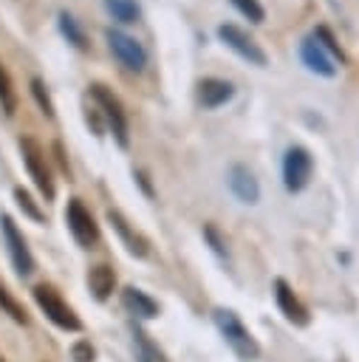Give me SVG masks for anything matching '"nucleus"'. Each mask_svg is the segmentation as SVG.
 <instances>
[{"instance_id":"f3484780","label":"nucleus","mask_w":359,"mask_h":362,"mask_svg":"<svg viewBox=\"0 0 359 362\" xmlns=\"http://www.w3.org/2000/svg\"><path fill=\"white\" fill-rule=\"evenodd\" d=\"M133 351H136V362H170L167 354L150 339L147 331H141L136 322H133Z\"/></svg>"},{"instance_id":"dca6fc26","label":"nucleus","mask_w":359,"mask_h":362,"mask_svg":"<svg viewBox=\"0 0 359 362\" xmlns=\"http://www.w3.org/2000/svg\"><path fill=\"white\" fill-rule=\"evenodd\" d=\"M88 288H90V294H93L99 303H105V300L113 294V288H116V274H113V269L105 266V263L90 266V269H88Z\"/></svg>"},{"instance_id":"6ab92c4d","label":"nucleus","mask_w":359,"mask_h":362,"mask_svg":"<svg viewBox=\"0 0 359 362\" xmlns=\"http://www.w3.org/2000/svg\"><path fill=\"white\" fill-rule=\"evenodd\" d=\"M57 25H59V34H62V37H65L76 51H88V37H85V31H82L79 20H76L71 11H59Z\"/></svg>"},{"instance_id":"4be33fe9","label":"nucleus","mask_w":359,"mask_h":362,"mask_svg":"<svg viewBox=\"0 0 359 362\" xmlns=\"http://www.w3.org/2000/svg\"><path fill=\"white\" fill-rule=\"evenodd\" d=\"M0 308H3L14 322H20V325H25V322H28V317H25L23 305H20V303L6 291V286H3V283H0Z\"/></svg>"},{"instance_id":"f8f14e48","label":"nucleus","mask_w":359,"mask_h":362,"mask_svg":"<svg viewBox=\"0 0 359 362\" xmlns=\"http://www.w3.org/2000/svg\"><path fill=\"white\" fill-rule=\"evenodd\" d=\"M226 181H229V192L240 201V204H257L260 201V184H257V178H254V173H252V167H246V164H232L229 167V173H226Z\"/></svg>"},{"instance_id":"7ed1b4c3","label":"nucleus","mask_w":359,"mask_h":362,"mask_svg":"<svg viewBox=\"0 0 359 362\" xmlns=\"http://www.w3.org/2000/svg\"><path fill=\"white\" fill-rule=\"evenodd\" d=\"M280 175H283V187L294 195L302 192L314 175V156L305 144H288L280 161Z\"/></svg>"},{"instance_id":"c85d7f7f","label":"nucleus","mask_w":359,"mask_h":362,"mask_svg":"<svg viewBox=\"0 0 359 362\" xmlns=\"http://www.w3.org/2000/svg\"><path fill=\"white\" fill-rule=\"evenodd\" d=\"M133 175H136V178H139V184H141V187H144V192H147V195H153V187H150V181H147V175H144V173H141V170H139V173H133Z\"/></svg>"},{"instance_id":"c756f323","label":"nucleus","mask_w":359,"mask_h":362,"mask_svg":"<svg viewBox=\"0 0 359 362\" xmlns=\"http://www.w3.org/2000/svg\"><path fill=\"white\" fill-rule=\"evenodd\" d=\"M0 362H3V356H0Z\"/></svg>"},{"instance_id":"2eb2a0df","label":"nucleus","mask_w":359,"mask_h":362,"mask_svg":"<svg viewBox=\"0 0 359 362\" xmlns=\"http://www.w3.org/2000/svg\"><path fill=\"white\" fill-rule=\"evenodd\" d=\"M122 305H124L136 320H153V317H158V303H155L147 291H141V288H136V286H127V288L122 291Z\"/></svg>"},{"instance_id":"39448f33","label":"nucleus","mask_w":359,"mask_h":362,"mask_svg":"<svg viewBox=\"0 0 359 362\" xmlns=\"http://www.w3.org/2000/svg\"><path fill=\"white\" fill-rule=\"evenodd\" d=\"M105 40H107V48H110L113 59H116L124 71L141 74V71L147 68L150 54H147V48H144L133 34H127V31H122V28H107V31H105Z\"/></svg>"},{"instance_id":"bb28decb","label":"nucleus","mask_w":359,"mask_h":362,"mask_svg":"<svg viewBox=\"0 0 359 362\" xmlns=\"http://www.w3.org/2000/svg\"><path fill=\"white\" fill-rule=\"evenodd\" d=\"M71 356H73L76 362H93L96 354H93V345H90L88 339H79V342L71 348Z\"/></svg>"},{"instance_id":"393cba45","label":"nucleus","mask_w":359,"mask_h":362,"mask_svg":"<svg viewBox=\"0 0 359 362\" xmlns=\"http://www.w3.org/2000/svg\"><path fill=\"white\" fill-rule=\"evenodd\" d=\"M14 201H17V206L28 215V218H34V221H42V209L34 204V198L23 189V187H14Z\"/></svg>"},{"instance_id":"1a4fd4ad","label":"nucleus","mask_w":359,"mask_h":362,"mask_svg":"<svg viewBox=\"0 0 359 362\" xmlns=\"http://www.w3.org/2000/svg\"><path fill=\"white\" fill-rule=\"evenodd\" d=\"M0 229H3V240H6V249H8V257H11V266L20 277H28L34 272V257H31V249L23 238V232L17 229V223L11 221V215H3L0 218Z\"/></svg>"},{"instance_id":"423d86ee","label":"nucleus","mask_w":359,"mask_h":362,"mask_svg":"<svg viewBox=\"0 0 359 362\" xmlns=\"http://www.w3.org/2000/svg\"><path fill=\"white\" fill-rule=\"evenodd\" d=\"M215 34H218V40H220L232 54H237L243 62H249V65H254V68H266L269 57H266V51L260 48V42H257L246 28H240V25H235V23H220V25L215 28Z\"/></svg>"},{"instance_id":"a211bd4d","label":"nucleus","mask_w":359,"mask_h":362,"mask_svg":"<svg viewBox=\"0 0 359 362\" xmlns=\"http://www.w3.org/2000/svg\"><path fill=\"white\" fill-rule=\"evenodd\" d=\"M102 6L119 25H133L141 20V3L139 0H102Z\"/></svg>"},{"instance_id":"ddd939ff","label":"nucleus","mask_w":359,"mask_h":362,"mask_svg":"<svg viewBox=\"0 0 359 362\" xmlns=\"http://www.w3.org/2000/svg\"><path fill=\"white\" fill-rule=\"evenodd\" d=\"M274 300H277V308L283 311V317H286L291 325L305 328V325L311 322L308 308L302 305V300L294 294V288H291V286H288L283 277H277V280H274Z\"/></svg>"},{"instance_id":"9b49d317","label":"nucleus","mask_w":359,"mask_h":362,"mask_svg":"<svg viewBox=\"0 0 359 362\" xmlns=\"http://www.w3.org/2000/svg\"><path fill=\"white\" fill-rule=\"evenodd\" d=\"M235 99V85L229 79H220V76H204L198 79L195 85V102L204 107V110H218L223 107L226 102Z\"/></svg>"},{"instance_id":"b1692460","label":"nucleus","mask_w":359,"mask_h":362,"mask_svg":"<svg viewBox=\"0 0 359 362\" xmlns=\"http://www.w3.org/2000/svg\"><path fill=\"white\" fill-rule=\"evenodd\" d=\"M14 105H17V99H14V88H11V79H8V74H6V68L0 65V107L11 116L14 113Z\"/></svg>"},{"instance_id":"20e7f679","label":"nucleus","mask_w":359,"mask_h":362,"mask_svg":"<svg viewBox=\"0 0 359 362\" xmlns=\"http://www.w3.org/2000/svg\"><path fill=\"white\" fill-rule=\"evenodd\" d=\"M20 153H23V164H25L31 181H34V187L40 189V195L45 201H54L57 187H54V175H51V167H48L42 144L37 139H31V136H23L20 139Z\"/></svg>"},{"instance_id":"f257e3e1","label":"nucleus","mask_w":359,"mask_h":362,"mask_svg":"<svg viewBox=\"0 0 359 362\" xmlns=\"http://www.w3.org/2000/svg\"><path fill=\"white\" fill-rule=\"evenodd\" d=\"M88 96H90L93 107L99 110V116L105 122V130L116 139V144L122 150H127L130 147V124H127V113H124L122 99L107 85H102V82H93L90 90H88Z\"/></svg>"},{"instance_id":"5701e85b","label":"nucleus","mask_w":359,"mask_h":362,"mask_svg":"<svg viewBox=\"0 0 359 362\" xmlns=\"http://www.w3.org/2000/svg\"><path fill=\"white\" fill-rule=\"evenodd\" d=\"M31 96L37 99L40 110L51 119V116H54V102H51V96H48V90H45V82H42L40 76H34V79H31Z\"/></svg>"},{"instance_id":"6e6552de","label":"nucleus","mask_w":359,"mask_h":362,"mask_svg":"<svg viewBox=\"0 0 359 362\" xmlns=\"http://www.w3.org/2000/svg\"><path fill=\"white\" fill-rule=\"evenodd\" d=\"M65 223H68V232L73 235V240L82 249H93L99 243V223L93 221L90 209L79 198H71L68 201V206H65Z\"/></svg>"},{"instance_id":"0eeeda50","label":"nucleus","mask_w":359,"mask_h":362,"mask_svg":"<svg viewBox=\"0 0 359 362\" xmlns=\"http://www.w3.org/2000/svg\"><path fill=\"white\" fill-rule=\"evenodd\" d=\"M34 300H37V305L42 308V314H45L57 328H62V331H79V328H82L76 311L59 297L57 288L40 283V286H34Z\"/></svg>"},{"instance_id":"9d476101","label":"nucleus","mask_w":359,"mask_h":362,"mask_svg":"<svg viewBox=\"0 0 359 362\" xmlns=\"http://www.w3.org/2000/svg\"><path fill=\"white\" fill-rule=\"evenodd\" d=\"M297 54H300V62L311 71V74H317V76H322V79H334L336 74H339V65H336V59L308 34V37H302L300 40V48H297Z\"/></svg>"},{"instance_id":"f03ea898","label":"nucleus","mask_w":359,"mask_h":362,"mask_svg":"<svg viewBox=\"0 0 359 362\" xmlns=\"http://www.w3.org/2000/svg\"><path fill=\"white\" fill-rule=\"evenodd\" d=\"M212 320L220 331V337L226 339V345L240 356V359H257L260 356V345L252 337V331L243 325V320L232 311V308H215Z\"/></svg>"},{"instance_id":"a878e982","label":"nucleus","mask_w":359,"mask_h":362,"mask_svg":"<svg viewBox=\"0 0 359 362\" xmlns=\"http://www.w3.org/2000/svg\"><path fill=\"white\" fill-rule=\"evenodd\" d=\"M204 238L209 240V249H212L220 260H229V249H226V243H223V238H220V232H218L215 226H206V229H204Z\"/></svg>"},{"instance_id":"cd10ccee","label":"nucleus","mask_w":359,"mask_h":362,"mask_svg":"<svg viewBox=\"0 0 359 362\" xmlns=\"http://www.w3.org/2000/svg\"><path fill=\"white\" fill-rule=\"evenodd\" d=\"M54 156H57V164H59L62 175H68V178H71V167H68V161H65V150H62V141H54Z\"/></svg>"},{"instance_id":"412c9836","label":"nucleus","mask_w":359,"mask_h":362,"mask_svg":"<svg viewBox=\"0 0 359 362\" xmlns=\"http://www.w3.org/2000/svg\"><path fill=\"white\" fill-rule=\"evenodd\" d=\"M229 3H232L235 11H237L240 17H246L252 25H260V23L266 20V11H263L260 0H229Z\"/></svg>"},{"instance_id":"aec40b11","label":"nucleus","mask_w":359,"mask_h":362,"mask_svg":"<svg viewBox=\"0 0 359 362\" xmlns=\"http://www.w3.org/2000/svg\"><path fill=\"white\" fill-rule=\"evenodd\" d=\"M311 37H314V40H317V42H319V45H322L339 65L345 62V51H342V45L336 42V37H334V31H331L328 25H317V28L311 31Z\"/></svg>"},{"instance_id":"4468645a","label":"nucleus","mask_w":359,"mask_h":362,"mask_svg":"<svg viewBox=\"0 0 359 362\" xmlns=\"http://www.w3.org/2000/svg\"><path fill=\"white\" fill-rule=\"evenodd\" d=\"M107 223L113 226V232L119 235L122 246H124L130 255H136V257H147V255H150L147 238H144L139 229H133V226L127 223V218H124L119 209H107Z\"/></svg>"}]
</instances>
